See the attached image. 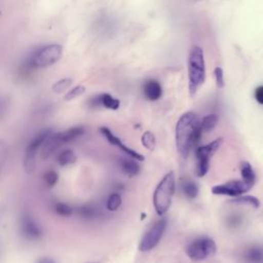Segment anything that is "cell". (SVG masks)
<instances>
[{"mask_svg": "<svg viewBox=\"0 0 263 263\" xmlns=\"http://www.w3.org/2000/svg\"><path fill=\"white\" fill-rule=\"evenodd\" d=\"M63 47L60 44L52 43L39 46L33 49L24 60L20 67L23 74L40 68H46L55 64L62 57Z\"/></svg>", "mask_w": 263, "mask_h": 263, "instance_id": "obj_2", "label": "cell"}, {"mask_svg": "<svg viewBox=\"0 0 263 263\" xmlns=\"http://www.w3.org/2000/svg\"><path fill=\"white\" fill-rule=\"evenodd\" d=\"M143 92L148 100L157 101L162 95V88L157 80L149 79L143 85Z\"/></svg>", "mask_w": 263, "mask_h": 263, "instance_id": "obj_14", "label": "cell"}, {"mask_svg": "<svg viewBox=\"0 0 263 263\" xmlns=\"http://www.w3.org/2000/svg\"><path fill=\"white\" fill-rule=\"evenodd\" d=\"M254 185L241 180H233L212 187V193L215 195H226L237 197L252 189Z\"/></svg>", "mask_w": 263, "mask_h": 263, "instance_id": "obj_10", "label": "cell"}, {"mask_svg": "<svg viewBox=\"0 0 263 263\" xmlns=\"http://www.w3.org/2000/svg\"><path fill=\"white\" fill-rule=\"evenodd\" d=\"M215 79H216V84L218 87H223L224 86V74H223V70L220 67H216L215 71Z\"/></svg>", "mask_w": 263, "mask_h": 263, "instance_id": "obj_28", "label": "cell"}, {"mask_svg": "<svg viewBox=\"0 0 263 263\" xmlns=\"http://www.w3.org/2000/svg\"><path fill=\"white\" fill-rule=\"evenodd\" d=\"M51 134L50 129H43L37 134L28 144L24 155V168L28 175H32L36 167V157L38 150L43 145L46 138Z\"/></svg>", "mask_w": 263, "mask_h": 263, "instance_id": "obj_6", "label": "cell"}, {"mask_svg": "<svg viewBox=\"0 0 263 263\" xmlns=\"http://www.w3.org/2000/svg\"><path fill=\"white\" fill-rule=\"evenodd\" d=\"M181 190L183 192V194L190 198V199H193L197 196L198 194V187L197 185L192 182V181H189V180H186L184 182L181 183Z\"/></svg>", "mask_w": 263, "mask_h": 263, "instance_id": "obj_17", "label": "cell"}, {"mask_svg": "<svg viewBox=\"0 0 263 263\" xmlns=\"http://www.w3.org/2000/svg\"><path fill=\"white\" fill-rule=\"evenodd\" d=\"M200 120L193 112L184 113L176 124V147L179 154L186 158L191 148L201 137Z\"/></svg>", "mask_w": 263, "mask_h": 263, "instance_id": "obj_1", "label": "cell"}, {"mask_svg": "<svg viewBox=\"0 0 263 263\" xmlns=\"http://www.w3.org/2000/svg\"><path fill=\"white\" fill-rule=\"evenodd\" d=\"M166 224H167L166 218H160L159 220H157L147 230V232L142 237V239L140 241V245H139L140 251L148 252V251L152 250L153 248H155L158 245L162 234L164 233V230L166 228Z\"/></svg>", "mask_w": 263, "mask_h": 263, "instance_id": "obj_8", "label": "cell"}, {"mask_svg": "<svg viewBox=\"0 0 263 263\" xmlns=\"http://www.w3.org/2000/svg\"><path fill=\"white\" fill-rule=\"evenodd\" d=\"M222 139L219 138L208 145L200 146L196 150V160H197V175L203 177L206 175L210 168V159L217 152V150L222 145Z\"/></svg>", "mask_w": 263, "mask_h": 263, "instance_id": "obj_9", "label": "cell"}, {"mask_svg": "<svg viewBox=\"0 0 263 263\" xmlns=\"http://www.w3.org/2000/svg\"><path fill=\"white\" fill-rule=\"evenodd\" d=\"M215 241L210 237H201L193 240L186 249L187 256L194 261L204 260L216 253Z\"/></svg>", "mask_w": 263, "mask_h": 263, "instance_id": "obj_7", "label": "cell"}, {"mask_svg": "<svg viewBox=\"0 0 263 263\" xmlns=\"http://www.w3.org/2000/svg\"><path fill=\"white\" fill-rule=\"evenodd\" d=\"M84 134L83 126H73L65 132H61L58 134H50L46 140L44 141L41 149V158L47 159L50 157L57 149H59L62 145L69 143L73 140H76L80 136Z\"/></svg>", "mask_w": 263, "mask_h": 263, "instance_id": "obj_5", "label": "cell"}, {"mask_svg": "<svg viewBox=\"0 0 263 263\" xmlns=\"http://www.w3.org/2000/svg\"><path fill=\"white\" fill-rule=\"evenodd\" d=\"M54 212L62 217H69L72 215L73 210L64 202H58L54 205Z\"/></svg>", "mask_w": 263, "mask_h": 263, "instance_id": "obj_25", "label": "cell"}, {"mask_svg": "<svg viewBox=\"0 0 263 263\" xmlns=\"http://www.w3.org/2000/svg\"><path fill=\"white\" fill-rule=\"evenodd\" d=\"M246 259L251 263H259L263 260V251L259 248H251L246 253Z\"/></svg>", "mask_w": 263, "mask_h": 263, "instance_id": "obj_20", "label": "cell"}, {"mask_svg": "<svg viewBox=\"0 0 263 263\" xmlns=\"http://www.w3.org/2000/svg\"><path fill=\"white\" fill-rule=\"evenodd\" d=\"M188 79L189 92L191 96H193L205 80V63L203 50L197 45L192 46L189 51Z\"/></svg>", "mask_w": 263, "mask_h": 263, "instance_id": "obj_3", "label": "cell"}, {"mask_svg": "<svg viewBox=\"0 0 263 263\" xmlns=\"http://www.w3.org/2000/svg\"><path fill=\"white\" fill-rule=\"evenodd\" d=\"M254 96H255L256 101H257L259 104L263 105V85H260V86H258V87L255 89Z\"/></svg>", "mask_w": 263, "mask_h": 263, "instance_id": "obj_31", "label": "cell"}, {"mask_svg": "<svg viewBox=\"0 0 263 263\" xmlns=\"http://www.w3.org/2000/svg\"><path fill=\"white\" fill-rule=\"evenodd\" d=\"M88 263H98V262H88Z\"/></svg>", "mask_w": 263, "mask_h": 263, "instance_id": "obj_33", "label": "cell"}, {"mask_svg": "<svg viewBox=\"0 0 263 263\" xmlns=\"http://www.w3.org/2000/svg\"><path fill=\"white\" fill-rule=\"evenodd\" d=\"M175 174L168 172L156 186L153 193V204L157 215H164L172 204L175 193Z\"/></svg>", "mask_w": 263, "mask_h": 263, "instance_id": "obj_4", "label": "cell"}, {"mask_svg": "<svg viewBox=\"0 0 263 263\" xmlns=\"http://www.w3.org/2000/svg\"><path fill=\"white\" fill-rule=\"evenodd\" d=\"M6 157H7V146L2 140H0V173L6 160Z\"/></svg>", "mask_w": 263, "mask_h": 263, "instance_id": "obj_29", "label": "cell"}, {"mask_svg": "<svg viewBox=\"0 0 263 263\" xmlns=\"http://www.w3.org/2000/svg\"><path fill=\"white\" fill-rule=\"evenodd\" d=\"M21 233L23 236L30 240L39 239L42 236V230L39 225L29 215H24L21 219Z\"/></svg>", "mask_w": 263, "mask_h": 263, "instance_id": "obj_11", "label": "cell"}, {"mask_svg": "<svg viewBox=\"0 0 263 263\" xmlns=\"http://www.w3.org/2000/svg\"><path fill=\"white\" fill-rule=\"evenodd\" d=\"M135 158H122L120 159V167L122 172L128 177H134L140 172V166Z\"/></svg>", "mask_w": 263, "mask_h": 263, "instance_id": "obj_15", "label": "cell"}, {"mask_svg": "<svg viewBox=\"0 0 263 263\" xmlns=\"http://www.w3.org/2000/svg\"><path fill=\"white\" fill-rule=\"evenodd\" d=\"M76 161V155L72 150H64L58 155V162L62 166H66L69 164H72Z\"/></svg>", "mask_w": 263, "mask_h": 263, "instance_id": "obj_18", "label": "cell"}, {"mask_svg": "<svg viewBox=\"0 0 263 263\" xmlns=\"http://www.w3.org/2000/svg\"><path fill=\"white\" fill-rule=\"evenodd\" d=\"M84 91H85V87H84V86H82V85H77V86H75L74 88H72L71 90H69V91L66 93L65 100H66V101L74 100V99H76L77 97L81 96Z\"/></svg>", "mask_w": 263, "mask_h": 263, "instance_id": "obj_26", "label": "cell"}, {"mask_svg": "<svg viewBox=\"0 0 263 263\" xmlns=\"http://www.w3.org/2000/svg\"><path fill=\"white\" fill-rule=\"evenodd\" d=\"M239 170H240V175L241 179L252 185L255 184L256 181V175L253 171L252 165L248 161H241L239 163Z\"/></svg>", "mask_w": 263, "mask_h": 263, "instance_id": "obj_16", "label": "cell"}, {"mask_svg": "<svg viewBox=\"0 0 263 263\" xmlns=\"http://www.w3.org/2000/svg\"><path fill=\"white\" fill-rule=\"evenodd\" d=\"M100 132L102 133V135L107 139V141H108L110 144H112V145L118 147L121 151H123V152H124L125 154H127L129 157H133V158H135V159L138 160V161L144 160V156H143L142 154L138 153L137 151L130 149V148L127 147L125 144H123V142H122L118 137H116L108 127L102 126V127L100 128Z\"/></svg>", "mask_w": 263, "mask_h": 263, "instance_id": "obj_12", "label": "cell"}, {"mask_svg": "<svg viewBox=\"0 0 263 263\" xmlns=\"http://www.w3.org/2000/svg\"><path fill=\"white\" fill-rule=\"evenodd\" d=\"M79 214L83 218H93L96 216V210L91 206H82L79 210Z\"/></svg>", "mask_w": 263, "mask_h": 263, "instance_id": "obj_30", "label": "cell"}, {"mask_svg": "<svg viewBox=\"0 0 263 263\" xmlns=\"http://www.w3.org/2000/svg\"><path fill=\"white\" fill-rule=\"evenodd\" d=\"M218 122V116L216 114H210L202 118L200 121V127L202 132H210L212 130Z\"/></svg>", "mask_w": 263, "mask_h": 263, "instance_id": "obj_19", "label": "cell"}, {"mask_svg": "<svg viewBox=\"0 0 263 263\" xmlns=\"http://www.w3.org/2000/svg\"><path fill=\"white\" fill-rule=\"evenodd\" d=\"M141 142L143 144V146L150 150V151H153L155 146H156V139H155V136L151 133V132H145L141 138Z\"/></svg>", "mask_w": 263, "mask_h": 263, "instance_id": "obj_22", "label": "cell"}, {"mask_svg": "<svg viewBox=\"0 0 263 263\" xmlns=\"http://www.w3.org/2000/svg\"><path fill=\"white\" fill-rule=\"evenodd\" d=\"M88 105L91 108H98V107H105L107 109L111 110H117L119 108L120 102L119 100L113 98L109 93H101L98 96H95L89 99Z\"/></svg>", "mask_w": 263, "mask_h": 263, "instance_id": "obj_13", "label": "cell"}, {"mask_svg": "<svg viewBox=\"0 0 263 263\" xmlns=\"http://www.w3.org/2000/svg\"><path fill=\"white\" fill-rule=\"evenodd\" d=\"M121 204V196L118 193H112L109 195L108 199H107V209L109 211H116Z\"/></svg>", "mask_w": 263, "mask_h": 263, "instance_id": "obj_23", "label": "cell"}, {"mask_svg": "<svg viewBox=\"0 0 263 263\" xmlns=\"http://www.w3.org/2000/svg\"><path fill=\"white\" fill-rule=\"evenodd\" d=\"M233 202L247 204V205H252L253 208H258L260 205L259 199L256 198L255 196H252V195H240V196L234 197Z\"/></svg>", "mask_w": 263, "mask_h": 263, "instance_id": "obj_21", "label": "cell"}, {"mask_svg": "<svg viewBox=\"0 0 263 263\" xmlns=\"http://www.w3.org/2000/svg\"><path fill=\"white\" fill-rule=\"evenodd\" d=\"M36 263H57V262L49 257H43V258L39 259Z\"/></svg>", "mask_w": 263, "mask_h": 263, "instance_id": "obj_32", "label": "cell"}, {"mask_svg": "<svg viewBox=\"0 0 263 263\" xmlns=\"http://www.w3.org/2000/svg\"><path fill=\"white\" fill-rule=\"evenodd\" d=\"M58 179H59V176H58V174L54 171H48L44 175V181H45L46 185L49 186V187L54 186L57 184V182H58Z\"/></svg>", "mask_w": 263, "mask_h": 263, "instance_id": "obj_27", "label": "cell"}, {"mask_svg": "<svg viewBox=\"0 0 263 263\" xmlns=\"http://www.w3.org/2000/svg\"><path fill=\"white\" fill-rule=\"evenodd\" d=\"M72 81L73 80L71 78H63V79L57 81L52 85V91L55 93H61V92L65 91L72 84Z\"/></svg>", "mask_w": 263, "mask_h": 263, "instance_id": "obj_24", "label": "cell"}]
</instances>
